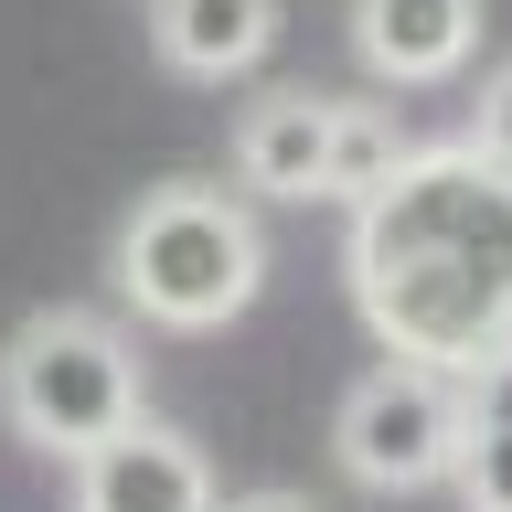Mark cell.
Returning <instances> with one entry per match:
<instances>
[{"label":"cell","mask_w":512,"mask_h":512,"mask_svg":"<svg viewBox=\"0 0 512 512\" xmlns=\"http://www.w3.org/2000/svg\"><path fill=\"white\" fill-rule=\"evenodd\" d=\"M395 160H406V139H395L384 107H331V150H320V192L331 203H363Z\"/></svg>","instance_id":"cell-10"},{"label":"cell","mask_w":512,"mask_h":512,"mask_svg":"<svg viewBox=\"0 0 512 512\" xmlns=\"http://www.w3.org/2000/svg\"><path fill=\"white\" fill-rule=\"evenodd\" d=\"M256 278H267V235L214 182H160L118 224V288L160 331H224L256 299Z\"/></svg>","instance_id":"cell-2"},{"label":"cell","mask_w":512,"mask_h":512,"mask_svg":"<svg viewBox=\"0 0 512 512\" xmlns=\"http://www.w3.org/2000/svg\"><path fill=\"white\" fill-rule=\"evenodd\" d=\"M0 416L54 459H86L96 438H118L139 416V352L118 342V320L43 310L22 320V342L0 352Z\"/></svg>","instance_id":"cell-3"},{"label":"cell","mask_w":512,"mask_h":512,"mask_svg":"<svg viewBox=\"0 0 512 512\" xmlns=\"http://www.w3.org/2000/svg\"><path fill=\"white\" fill-rule=\"evenodd\" d=\"M235 512H310V502H288V491H267V502H235Z\"/></svg>","instance_id":"cell-12"},{"label":"cell","mask_w":512,"mask_h":512,"mask_svg":"<svg viewBox=\"0 0 512 512\" xmlns=\"http://www.w3.org/2000/svg\"><path fill=\"white\" fill-rule=\"evenodd\" d=\"M150 43L171 75H203V86H235L267 64L278 43V0H150Z\"/></svg>","instance_id":"cell-7"},{"label":"cell","mask_w":512,"mask_h":512,"mask_svg":"<svg viewBox=\"0 0 512 512\" xmlns=\"http://www.w3.org/2000/svg\"><path fill=\"white\" fill-rule=\"evenodd\" d=\"M320 150H331V107L320 96H267L235 128V171L256 192H278V203H310L320 192Z\"/></svg>","instance_id":"cell-9"},{"label":"cell","mask_w":512,"mask_h":512,"mask_svg":"<svg viewBox=\"0 0 512 512\" xmlns=\"http://www.w3.org/2000/svg\"><path fill=\"white\" fill-rule=\"evenodd\" d=\"M480 43V0H352V54L384 86H438Z\"/></svg>","instance_id":"cell-6"},{"label":"cell","mask_w":512,"mask_h":512,"mask_svg":"<svg viewBox=\"0 0 512 512\" xmlns=\"http://www.w3.org/2000/svg\"><path fill=\"white\" fill-rule=\"evenodd\" d=\"M331 448H342V470L363 480V491H427V480H448V448H459V374L384 352L374 374L342 395Z\"/></svg>","instance_id":"cell-4"},{"label":"cell","mask_w":512,"mask_h":512,"mask_svg":"<svg viewBox=\"0 0 512 512\" xmlns=\"http://www.w3.org/2000/svg\"><path fill=\"white\" fill-rule=\"evenodd\" d=\"M352 299L406 363L470 374L512 342V171L470 139L406 150L352 203Z\"/></svg>","instance_id":"cell-1"},{"label":"cell","mask_w":512,"mask_h":512,"mask_svg":"<svg viewBox=\"0 0 512 512\" xmlns=\"http://www.w3.org/2000/svg\"><path fill=\"white\" fill-rule=\"evenodd\" d=\"M75 512H214V470L182 427L128 416L118 438H96L75 459Z\"/></svg>","instance_id":"cell-5"},{"label":"cell","mask_w":512,"mask_h":512,"mask_svg":"<svg viewBox=\"0 0 512 512\" xmlns=\"http://www.w3.org/2000/svg\"><path fill=\"white\" fill-rule=\"evenodd\" d=\"M448 480L470 512H512V342L480 352L459 374V448H448Z\"/></svg>","instance_id":"cell-8"},{"label":"cell","mask_w":512,"mask_h":512,"mask_svg":"<svg viewBox=\"0 0 512 512\" xmlns=\"http://www.w3.org/2000/svg\"><path fill=\"white\" fill-rule=\"evenodd\" d=\"M470 150H480V160H502V171H512V64L491 75V86H480V128H470Z\"/></svg>","instance_id":"cell-11"}]
</instances>
